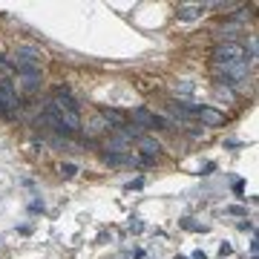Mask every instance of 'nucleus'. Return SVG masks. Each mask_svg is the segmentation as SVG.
<instances>
[{
	"label": "nucleus",
	"mask_w": 259,
	"mask_h": 259,
	"mask_svg": "<svg viewBox=\"0 0 259 259\" xmlns=\"http://www.w3.org/2000/svg\"><path fill=\"white\" fill-rule=\"evenodd\" d=\"M204 9H207V3H182L176 9V15H179V20H196L204 15Z\"/></svg>",
	"instance_id": "6e6552de"
},
{
	"label": "nucleus",
	"mask_w": 259,
	"mask_h": 259,
	"mask_svg": "<svg viewBox=\"0 0 259 259\" xmlns=\"http://www.w3.org/2000/svg\"><path fill=\"white\" fill-rule=\"evenodd\" d=\"M233 64H251L248 52L242 43H219L213 49V69H225V66H233Z\"/></svg>",
	"instance_id": "f257e3e1"
},
{
	"label": "nucleus",
	"mask_w": 259,
	"mask_h": 259,
	"mask_svg": "<svg viewBox=\"0 0 259 259\" xmlns=\"http://www.w3.org/2000/svg\"><path fill=\"white\" fill-rule=\"evenodd\" d=\"M187 107V112H190V118H202L204 124H210V127H219L222 121H225V115L222 112H216V110H210V107H199V104H185Z\"/></svg>",
	"instance_id": "7ed1b4c3"
},
{
	"label": "nucleus",
	"mask_w": 259,
	"mask_h": 259,
	"mask_svg": "<svg viewBox=\"0 0 259 259\" xmlns=\"http://www.w3.org/2000/svg\"><path fill=\"white\" fill-rule=\"evenodd\" d=\"M176 259H187V257H176Z\"/></svg>",
	"instance_id": "6ab92c4d"
},
{
	"label": "nucleus",
	"mask_w": 259,
	"mask_h": 259,
	"mask_svg": "<svg viewBox=\"0 0 259 259\" xmlns=\"http://www.w3.org/2000/svg\"><path fill=\"white\" fill-rule=\"evenodd\" d=\"M132 121H135V127H144V130H170L173 127L167 118L150 112L147 107H135V110H132Z\"/></svg>",
	"instance_id": "f03ea898"
},
{
	"label": "nucleus",
	"mask_w": 259,
	"mask_h": 259,
	"mask_svg": "<svg viewBox=\"0 0 259 259\" xmlns=\"http://www.w3.org/2000/svg\"><path fill=\"white\" fill-rule=\"evenodd\" d=\"M104 164H110V167H135L138 159L130 156V153H104Z\"/></svg>",
	"instance_id": "1a4fd4ad"
},
{
	"label": "nucleus",
	"mask_w": 259,
	"mask_h": 259,
	"mask_svg": "<svg viewBox=\"0 0 259 259\" xmlns=\"http://www.w3.org/2000/svg\"><path fill=\"white\" fill-rule=\"evenodd\" d=\"M40 52L35 49V46H18V52H15V66H32V69H40Z\"/></svg>",
	"instance_id": "423d86ee"
},
{
	"label": "nucleus",
	"mask_w": 259,
	"mask_h": 259,
	"mask_svg": "<svg viewBox=\"0 0 259 259\" xmlns=\"http://www.w3.org/2000/svg\"><path fill=\"white\" fill-rule=\"evenodd\" d=\"M227 213H233V216H245V207H236V204H233V207H227Z\"/></svg>",
	"instance_id": "2eb2a0df"
},
{
	"label": "nucleus",
	"mask_w": 259,
	"mask_h": 259,
	"mask_svg": "<svg viewBox=\"0 0 259 259\" xmlns=\"http://www.w3.org/2000/svg\"><path fill=\"white\" fill-rule=\"evenodd\" d=\"M49 104L61 107V110H66V112H78V110H81V104L72 98V92H69L66 87H55V90H52V98H49Z\"/></svg>",
	"instance_id": "39448f33"
},
{
	"label": "nucleus",
	"mask_w": 259,
	"mask_h": 259,
	"mask_svg": "<svg viewBox=\"0 0 259 259\" xmlns=\"http://www.w3.org/2000/svg\"><path fill=\"white\" fill-rule=\"evenodd\" d=\"M230 254H233V245L222 242V245H219V257H230Z\"/></svg>",
	"instance_id": "ddd939ff"
},
{
	"label": "nucleus",
	"mask_w": 259,
	"mask_h": 259,
	"mask_svg": "<svg viewBox=\"0 0 259 259\" xmlns=\"http://www.w3.org/2000/svg\"><path fill=\"white\" fill-rule=\"evenodd\" d=\"M141 185H144V179H135V182H130V185H127V190H138Z\"/></svg>",
	"instance_id": "dca6fc26"
},
{
	"label": "nucleus",
	"mask_w": 259,
	"mask_h": 259,
	"mask_svg": "<svg viewBox=\"0 0 259 259\" xmlns=\"http://www.w3.org/2000/svg\"><path fill=\"white\" fill-rule=\"evenodd\" d=\"M193 259H207V257H204L202 251H196V254H193Z\"/></svg>",
	"instance_id": "a211bd4d"
},
{
	"label": "nucleus",
	"mask_w": 259,
	"mask_h": 259,
	"mask_svg": "<svg viewBox=\"0 0 259 259\" xmlns=\"http://www.w3.org/2000/svg\"><path fill=\"white\" fill-rule=\"evenodd\" d=\"M138 144H141V150H144V153H150V156H159V150H162V147H159V141H153L150 135H141V138H138Z\"/></svg>",
	"instance_id": "9d476101"
},
{
	"label": "nucleus",
	"mask_w": 259,
	"mask_h": 259,
	"mask_svg": "<svg viewBox=\"0 0 259 259\" xmlns=\"http://www.w3.org/2000/svg\"><path fill=\"white\" fill-rule=\"evenodd\" d=\"M141 162H144V164H156V156H150V153H144V156H141Z\"/></svg>",
	"instance_id": "f3484780"
},
{
	"label": "nucleus",
	"mask_w": 259,
	"mask_h": 259,
	"mask_svg": "<svg viewBox=\"0 0 259 259\" xmlns=\"http://www.w3.org/2000/svg\"><path fill=\"white\" fill-rule=\"evenodd\" d=\"M15 72L23 78L20 84H23V90H26V92H37V90H40V84H43L40 69H32V66H15Z\"/></svg>",
	"instance_id": "20e7f679"
},
{
	"label": "nucleus",
	"mask_w": 259,
	"mask_h": 259,
	"mask_svg": "<svg viewBox=\"0 0 259 259\" xmlns=\"http://www.w3.org/2000/svg\"><path fill=\"white\" fill-rule=\"evenodd\" d=\"M0 104H3L9 112H18V110H20V95H18V90L12 87V81H0Z\"/></svg>",
	"instance_id": "0eeeda50"
},
{
	"label": "nucleus",
	"mask_w": 259,
	"mask_h": 259,
	"mask_svg": "<svg viewBox=\"0 0 259 259\" xmlns=\"http://www.w3.org/2000/svg\"><path fill=\"white\" fill-rule=\"evenodd\" d=\"M29 210H32V213H43V202H40V199H35L32 204H29Z\"/></svg>",
	"instance_id": "4468645a"
},
{
	"label": "nucleus",
	"mask_w": 259,
	"mask_h": 259,
	"mask_svg": "<svg viewBox=\"0 0 259 259\" xmlns=\"http://www.w3.org/2000/svg\"><path fill=\"white\" fill-rule=\"evenodd\" d=\"M179 225L185 230H196V233H207V225H199V222H190V219H182Z\"/></svg>",
	"instance_id": "9b49d317"
},
{
	"label": "nucleus",
	"mask_w": 259,
	"mask_h": 259,
	"mask_svg": "<svg viewBox=\"0 0 259 259\" xmlns=\"http://www.w3.org/2000/svg\"><path fill=\"white\" fill-rule=\"evenodd\" d=\"M75 173H78V167H75V164H64V167H61V176H66V179H72Z\"/></svg>",
	"instance_id": "f8f14e48"
}]
</instances>
